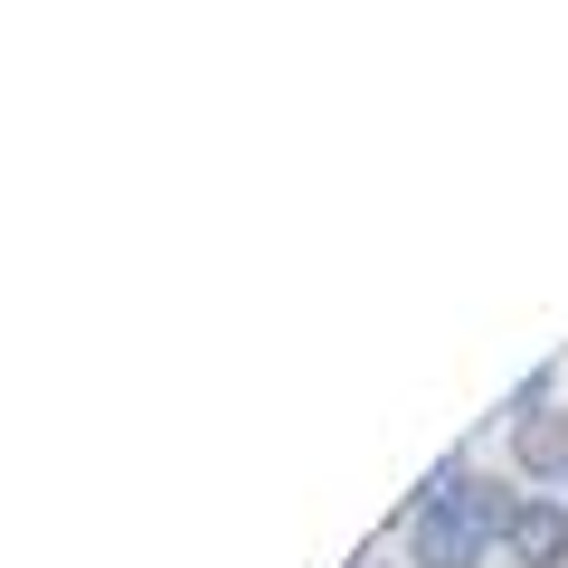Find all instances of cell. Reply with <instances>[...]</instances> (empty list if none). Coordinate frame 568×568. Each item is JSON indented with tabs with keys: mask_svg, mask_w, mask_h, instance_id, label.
I'll use <instances>...</instances> for the list:
<instances>
[{
	"mask_svg": "<svg viewBox=\"0 0 568 568\" xmlns=\"http://www.w3.org/2000/svg\"><path fill=\"white\" fill-rule=\"evenodd\" d=\"M493 540L465 511H407V568H484Z\"/></svg>",
	"mask_w": 568,
	"mask_h": 568,
	"instance_id": "obj_1",
	"label": "cell"
},
{
	"mask_svg": "<svg viewBox=\"0 0 568 568\" xmlns=\"http://www.w3.org/2000/svg\"><path fill=\"white\" fill-rule=\"evenodd\" d=\"M503 549H511V568H568V503L559 493H530Z\"/></svg>",
	"mask_w": 568,
	"mask_h": 568,
	"instance_id": "obj_2",
	"label": "cell"
},
{
	"mask_svg": "<svg viewBox=\"0 0 568 568\" xmlns=\"http://www.w3.org/2000/svg\"><path fill=\"white\" fill-rule=\"evenodd\" d=\"M511 465L521 474H559L568 484V417L559 407H521V417H511Z\"/></svg>",
	"mask_w": 568,
	"mask_h": 568,
	"instance_id": "obj_3",
	"label": "cell"
},
{
	"mask_svg": "<svg viewBox=\"0 0 568 568\" xmlns=\"http://www.w3.org/2000/svg\"><path fill=\"white\" fill-rule=\"evenodd\" d=\"M521 503H530V493H511L503 474H474V484H465V503H455V511H465V521L484 530L493 549H503V540H511V521H521Z\"/></svg>",
	"mask_w": 568,
	"mask_h": 568,
	"instance_id": "obj_4",
	"label": "cell"
},
{
	"mask_svg": "<svg viewBox=\"0 0 568 568\" xmlns=\"http://www.w3.org/2000/svg\"><path fill=\"white\" fill-rule=\"evenodd\" d=\"M361 568H379V559H361Z\"/></svg>",
	"mask_w": 568,
	"mask_h": 568,
	"instance_id": "obj_5",
	"label": "cell"
}]
</instances>
